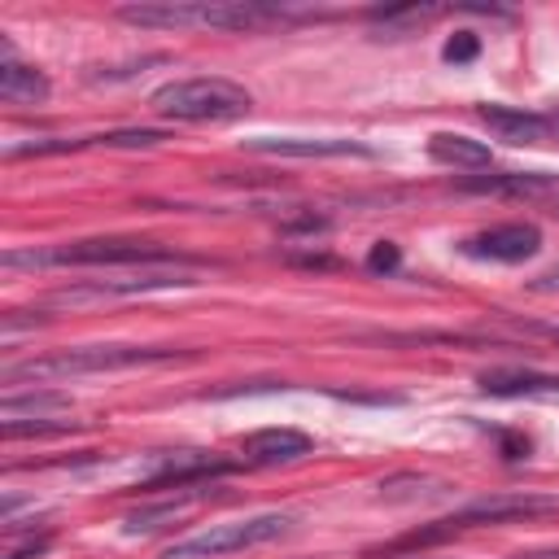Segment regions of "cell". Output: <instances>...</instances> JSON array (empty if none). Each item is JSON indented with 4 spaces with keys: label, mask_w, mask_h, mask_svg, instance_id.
Returning a JSON list of instances; mask_svg holds the SVG:
<instances>
[{
    "label": "cell",
    "mask_w": 559,
    "mask_h": 559,
    "mask_svg": "<svg viewBox=\"0 0 559 559\" xmlns=\"http://www.w3.org/2000/svg\"><path fill=\"white\" fill-rule=\"evenodd\" d=\"M118 17L144 31H249L284 22V9L253 0H140L122 4Z\"/></svg>",
    "instance_id": "obj_1"
},
{
    "label": "cell",
    "mask_w": 559,
    "mask_h": 559,
    "mask_svg": "<svg viewBox=\"0 0 559 559\" xmlns=\"http://www.w3.org/2000/svg\"><path fill=\"white\" fill-rule=\"evenodd\" d=\"M9 271L17 266H114V271H131V266H197V258L166 249L157 240H131V236H100V240H74V245H52V249H4L0 258Z\"/></svg>",
    "instance_id": "obj_2"
},
{
    "label": "cell",
    "mask_w": 559,
    "mask_h": 559,
    "mask_svg": "<svg viewBox=\"0 0 559 559\" xmlns=\"http://www.w3.org/2000/svg\"><path fill=\"white\" fill-rule=\"evenodd\" d=\"M179 358L175 349L157 345H79L61 354H39L26 362H4V384L22 380H66V376H92V371H122V367H148V362H170Z\"/></svg>",
    "instance_id": "obj_3"
},
{
    "label": "cell",
    "mask_w": 559,
    "mask_h": 559,
    "mask_svg": "<svg viewBox=\"0 0 559 559\" xmlns=\"http://www.w3.org/2000/svg\"><path fill=\"white\" fill-rule=\"evenodd\" d=\"M148 105H153V114L175 118V122H231V118L249 114L253 96L240 83H231V79L201 74V79L162 83Z\"/></svg>",
    "instance_id": "obj_4"
},
{
    "label": "cell",
    "mask_w": 559,
    "mask_h": 559,
    "mask_svg": "<svg viewBox=\"0 0 559 559\" xmlns=\"http://www.w3.org/2000/svg\"><path fill=\"white\" fill-rule=\"evenodd\" d=\"M559 511V498H542V493H489V498H476L459 511H450L445 520L428 524V528H415L406 533L402 542L389 546V555H402V550H424V546H437V542H450L454 533L463 528H476V524H507V520H524V515H550Z\"/></svg>",
    "instance_id": "obj_5"
},
{
    "label": "cell",
    "mask_w": 559,
    "mask_h": 559,
    "mask_svg": "<svg viewBox=\"0 0 559 559\" xmlns=\"http://www.w3.org/2000/svg\"><path fill=\"white\" fill-rule=\"evenodd\" d=\"M288 524H293V515H284V511L223 520V524H210V528H197V533L170 542L162 550V559H218V555H236V550H249V546H262V542L284 537Z\"/></svg>",
    "instance_id": "obj_6"
},
{
    "label": "cell",
    "mask_w": 559,
    "mask_h": 559,
    "mask_svg": "<svg viewBox=\"0 0 559 559\" xmlns=\"http://www.w3.org/2000/svg\"><path fill=\"white\" fill-rule=\"evenodd\" d=\"M197 284L192 266H131L118 271L114 280H87L74 288H61L48 297V306H83V301H109V297H140V293H162V288H188Z\"/></svg>",
    "instance_id": "obj_7"
},
{
    "label": "cell",
    "mask_w": 559,
    "mask_h": 559,
    "mask_svg": "<svg viewBox=\"0 0 559 559\" xmlns=\"http://www.w3.org/2000/svg\"><path fill=\"white\" fill-rule=\"evenodd\" d=\"M537 249H542L537 223H498V227H485V231L463 240V253L489 258V262H524Z\"/></svg>",
    "instance_id": "obj_8"
},
{
    "label": "cell",
    "mask_w": 559,
    "mask_h": 559,
    "mask_svg": "<svg viewBox=\"0 0 559 559\" xmlns=\"http://www.w3.org/2000/svg\"><path fill=\"white\" fill-rule=\"evenodd\" d=\"M245 148L275 157H371L362 140H345V135H253L245 140Z\"/></svg>",
    "instance_id": "obj_9"
},
{
    "label": "cell",
    "mask_w": 559,
    "mask_h": 559,
    "mask_svg": "<svg viewBox=\"0 0 559 559\" xmlns=\"http://www.w3.org/2000/svg\"><path fill=\"white\" fill-rule=\"evenodd\" d=\"M476 114H480V122H485L498 140H507V144H542V140H550V131H555V122H550L546 114L515 109V105H480Z\"/></svg>",
    "instance_id": "obj_10"
},
{
    "label": "cell",
    "mask_w": 559,
    "mask_h": 559,
    "mask_svg": "<svg viewBox=\"0 0 559 559\" xmlns=\"http://www.w3.org/2000/svg\"><path fill=\"white\" fill-rule=\"evenodd\" d=\"M476 384L489 397H555L559 393V376L533 371V367H493V371H480Z\"/></svg>",
    "instance_id": "obj_11"
},
{
    "label": "cell",
    "mask_w": 559,
    "mask_h": 559,
    "mask_svg": "<svg viewBox=\"0 0 559 559\" xmlns=\"http://www.w3.org/2000/svg\"><path fill=\"white\" fill-rule=\"evenodd\" d=\"M245 459L249 463H297L301 454H310V437L297 432V428H258L240 441Z\"/></svg>",
    "instance_id": "obj_12"
},
{
    "label": "cell",
    "mask_w": 559,
    "mask_h": 559,
    "mask_svg": "<svg viewBox=\"0 0 559 559\" xmlns=\"http://www.w3.org/2000/svg\"><path fill=\"white\" fill-rule=\"evenodd\" d=\"M0 52H4V61H0V100H9V105H39V100H48L44 70L13 61L9 44H0Z\"/></svg>",
    "instance_id": "obj_13"
},
{
    "label": "cell",
    "mask_w": 559,
    "mask_h": 559,
    "mask_svg": "<svg viewBox=\"0 0 559 559\" xmlns=\"http://www.w3.org/2000/svg\"><path fill=\"white\" fill-rule=\"evenodd\" d=\"M428 157L441 162V166H454V170H480L489 166V144L472 140V135H459V131H437L428 135Z\"/></svg>",
    "instance_id": "obj_14"
},
{
    "label": "cell",
    "mask_w": 559,
    "mask_h": 559,
    "mask_svg": "<svg viewBox=\"0 0 559 559\" xmlns=\"http://www.w3.org/2000/svg\"><path fill=\"white\" fill-rule=\"evenodd\" d=\"M70 411V397L66 393H26V397H17V393H9L4 402H0V419L4 424H26V419H52V415H66Z\"/></svg>",
    "instance_id": "obj_15"
},
{
    "label": "cell",
    "mask_w": 559,
    "mask_h": 559,
    "mask_svg": "<svg viewBox=\"0 0 559 559\" xmlns=\"http://www.w3.org/2000/svg\"><path fill=\"white\" fill-rule=\"evenodd\" d=\"M450 489H454L450 480L415 476V472H402V476L380 480V498H384V502H428V498H445Z\"/></svg>",
    "instance_id": "obj_16"
},
{
    "label": "cell",
    "mask_w": 559,
    "mask_h": 559,
    "mask_svg": "<svg viewBox=\"0 0 559 559\" xmlns=\"http://www.w3.org/2000/svg\"><path fill=\"white\" fill-rule=\"evenodd\" d=\"M559 183V175H524V170H511V175H489V179H472L467 188H476V192H511V197H524V192H546V188H555Z\"/></svg>",
    "instance_id": "obj_17"
},
{
    "label": "cell",
    "mask_w": 559,
    "mask_h": 559,
    "mask_svg": "<svg viewBox=\"0 0 559 559\" xmlns=\"http://www.w3.org/2000/svg\"><path fill=\"white\" fill-rule=\"evenodd\" d=\"M162 140H166V131H153V127H131V131L96 135V144H105V148H153Z\"/></svg>",
    "instance_id": "obj_18"
},
{
    "label": "cell",
    "mask_w": 559,
    "mask_h": 559,
    "mask_svg": "<svg viewBox=\"0 0 559 559\" xmlns=\"http://www.w3.org/2000/svg\"><path fill=\"white\" fill-rule=\"evenodd\" d=\"M476 52H480V39H476L472 31H459V35L445 44V52H441V57H445L450 66H463V61H472Z\"/></svg>",
    "instance_id": "obj_19"
},
{
    "label": "cell",
    "mask_w": 559,
    "mask_h": 559,
    "mask_svg": "<svg viewBox=\"0 0 559 559\" xmlns=\"http://www.w3.org/2000/svg\"><path fill=\"white\" fill-rule=\"evenodd\" d=\"M367 266H371V271H393V266H397V249H393L389 240H380V245L371 249V258H367Z\"/></svg>",
    "instance_id": "obj_20"
},
{
    "label": "cell",
    "mask_w": 559,
    "mask_h": 559,
    "mask_svg": "<svg viewBox=\"0 0 559 559\" xmlns=\"http://www.w3.org/2000/svg\"><path fill=\"white\" fill-rule=\"evenodd\" d=\"M44 550H48V537H31V542H22V546L9 542L4 559H35V555H44Z\"/></svg>",
    "instance_id": "obj_21"
},
{
    "label": "cell",
    "mask_w": 559,
    "mask_h": 559,
    "mask_svg": "<svg viewBox=\"0 0 559 559\" xmlns=\"http://www.w3.org/2000/svg\"><path fill=\"white\" fill-rule=\"evenodd\" d=\"M533 288H537V293H559V266H550L542 280H533Z\"/></svg>",
    "instance_id": "obj_22"
},
{
    "label": "cell",
    "mask_w": 559,
    "mask_h": 559,
    "mask_svg": "<svg viewBox=\"0 0 559 559\" xmlns=\"http://www.w3.org/2000/svg\"><path fill=\"white\" fill-rule=\"evenodd\" d=\"M511 559H559V550H533V555H511Z\"/></svg>",
    "instance_id": "obj_23"
},
{
    "label": "cell",
    "mask_w": 559,
    "mask_h": 559,
    "mask_svg": "<svg viewBox=\"0 0 559 559\" xmlns=\"http://www.w3.org/2000/svg\"><path fill=\"white\" fill-rule=\"evenodd\" d=\"M389 559H402V555H389Z\"/></svg>",
    "instance_id": "obj_24"
}]
</instances>
